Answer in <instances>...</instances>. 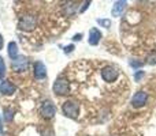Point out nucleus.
Instances as JSON below:
<instances>
[{
  "mask_svg": "<svg viewBox=\"0 0 156 136\" xmlns=\"http://www.w3.org/2000/svg\"><path fill=\"white\" fill-rule=\"evenodd\" d=\"M37 26V16L34 14H23V15L19 16L18 21V27L19 30H25V32H32L36 29Z\"/></svg>",
  "mask_w": 156,
  "mask_h": 136,
  "instance_id": "obj_1",
  "label": "nucleus"
},
{
  "mask_svg": "<svg viewBox=\"0 0 156 136\" xmlns=\"http://www.w3.org/2000/svg\"><path fill=\"white\" fill-rule=\"evenodd\" d=\"M62 112L66 117L76 120V118H78V114H80V105L76 101H66L62 105Z\"/></svg>",
  "mask_w": 156,
  "mask_h": 136,
  "instance_id": "obj_2",
  "label": "nucleus"
},
{
  "mask_svg": "<svg viewBox=\"0 0 156 136\" xmlns=\"http://www.w3.org/2000/svg\"><path fill=\"white\" fill-rule=\"evenodd\" d=\"M54 93L56 95H67L70 94V83L65 78H58L54 83Z\"/></svg>",
  "mask_w": 156,
  "mask_h": 136,
  "instance_id": "obj_3",
  "label": "nucleus"
},
{
  "mask_svg": "<svg viewBox=\"0 0 156 136\" xmlns=\"http://www.w3.org/2000/svg\"><path fill=\"white\" fill-rule=\"evenodd\" d=\"M118 76H119V69L116 67H114V65H105L101 69V78L104 82L112 83L118 79Z\"/></svg>",
  "mask_w": 156,
  "mask_h": 136,
  "instance_id": "obj_4",
  "label": "nucleus"
},
{
  "mask_svg": "<svg viewBox=\"0 0 156 136\" xmlns=\"http://www.w3.org/2000/svg\"><path fill=\"white\" fill-rule=\"evenodd\" d=\"M40 113L44 118H48L49 120V118H52L55 116V113H56V108H55V105L52 104L51 101H44L43 104H41Z\"/></svg>",
  "mask_w": 156,
  "mask_h": 136,
  "instance_id": "obj_5",
  "label": "nucleus"
},
{
  "mask_svg": "<svg viewBox=\"0 0 156 136\" xmlns=\"http://www.w3.org/2000/svg\"><path fill=\"white\" fill-rule=\"evenodd\" d=\"M148 98H149V95L147 91H138V93H136L132 98V106L133 108L145 106V104L148 102Z\"/></svg>",
  "mask_w": 156,
  "mask_h": 136,
  "instance_id": "obj_6",
  "label": "nucleus"
},
{
  "mask_svg": "<svg viewBox=\"0 0 156 136\" xmlns=\"http://www.w3.org/2000/svg\"><path fill=\"white\" fill-rule=\"evenodd\" d=\"M12 69L15 72H23L27 69V59L23 56H18L12 60Z\"/></svg>",
  "mask_w": 156,
  "mask_h": 136,
  "instance_id": "obj_7",
  "label": "nucleus"
},
{
  "mask_svg": "<svg viewBox=\"0 0 156 136\" xmlns=\"http://www.w3.org/2000/svg\"><path fill=\"white\" fill-rule=\"evenodd\" d=\"M126 7H127V2H125V0L115 2L112 5V10H111V15L118 18V16H121L122 14H123V11L126 10Z\"/></svg>",
  "mask_w": 156,
  "mask_h": 136,
  "instance_id": "obj_8",
  "label": "nucleus"
},
{
  "mask_svg": "<svg viewBox=\"0 0 156 136\" xmlns=\"http://www.w3.org/2000/svg\"><path fill=\"white\" fill-rule=\"evenodd\" d=\"M100 40H101V33H100L99 29H96V27H93V29H90V32H89V45H93L96 46L97 44L100 42Z\"/></svg>",
  "mask_w": 156,
  "mask_h": 136,
  "instance_id": "obj_9",
  "label": "nucleus"
},
{
  "mask_svg": "<svg viewBox=\"0 0 156 136\" xmlns=\"http://www.w3.org/2000/svg\"><path fill=\"white\" fill-rule=\"evenodd\" d=\"M34 76L37 79H44L47 76V68L44 65V63H41V61L34 63Z\"/></svg>",
  "mask_w": 156,
  "mask_h": 136,
  "instance_id": "obj_10",
  "label": "nucleus"
},
{
  "mask_svg": "<svg viewBox=\"0 0 156 136\" xmlns=\"http://www.w3.org/2000/svg\"><path fill=\"white\" fill-rule=\"evenodd\" d=\"M0 93L5 94V95H11V94L15 93V86L11 82H8V80H4V82H2V85H0Z\"/></svg>",
  "mask_w": 156,
  "mask_h": 136,
  "instance_id": "obj_11",
  "label": "nucleus"
},
{
  "mask_svg": "<svg viewBox=\"0 0 156 136\" xmlns=\"http://www.w3.org/2000/svg\"><path fill=\"white\" fill-rule=\"evenodd\" d=\"M8 56L12 60L18 57V45H16L14 41H11V42L8 44Z\"/></svg>",
  "mask_w": 156,
  "mask_h": 136,
  "instance_id": "obj_12",
  "label": "nucleus"
},
{
  "mask_svg": "<svg viewBox=\"0 0 156 136\" xmlns=\"http://www.w3.org/2000/svg\"><path fill=\"white\" fill-rule=\"evenodd\" d=\"M147 64L149 65H156V51H152L147 57Z\"/></svg>",
  "mask_w": 156,
  "mask_h": 136,
  "instance_id": "obj_13",
  "label": "nucleus"
},
{
  "mask_svg": "<svg viewBox=\"0 0 156 136\" xmlns=\"http://www.w3.org/2000/svg\"><path fill=\"white\" fill-rule=\"evenodd\" d=\"M12 118H14V110L10 109V108L4 109V120L5 121H11Z\"/></svg>",
  "mask_w": 156,
  "mask_h": 136,
  "instance_id": "obj_14",
  "label": "nucleus"
},
{
  "mask_svg": "<svg viewBox=\"0 0 156 136\" xmlns=\"http://www.w3.org/2000/svg\"><path fill=\"white\" fill-rule=\"evenodd\" d=\"M4 75H5V64H4V59L0 56V79H4Z\"/></svg>",
  "mask_w": 156,
  "mask_h": 136,
  "instance_id": "obj_15",
  "label": "nucleus"
},
{
  "mask_svg": "<svg viewBox=\"0 0 156 136\" xmlns=\"http://www.w3.org/2000/svg\"><path fill=\"white\" fill-rule=\"evenodd\" d=\"M129 64H130V67H133V68H140V67H143L144 65V61H140V60L133 59V60H130L129 61Z\"/></svg>",
  "mask_w": 156,
  "mask_h": 136,
  "instance_id": "obj_16",
  "label": "nucleus"
},
{
  "mask_svg": "<svg viewBox=\"0 0 156 136\" xmlns=\"http://www.w3.org/2000/svg\"><path fill=\"white\" fill-rule=\"evenodd\" d=\"M97 23L101 25V26L105 27V29H108V27L111 26V21H110V19H97Z\"/></svg>",
  "mask_w": 156,
  "mask_h": 136,
  "instance_id": "obj_17",
  "label": "nucleus"
},
{
  "mask_svg": "<svg viewBox=\"0 0 156 136\" xmlns=\"http://www.w3.org/2000/svg\"><path fill=\"white\" fill-rule=\"evenodd\" d=\"M143 76H144V71H137V72H136V75H134V79L136 80H140Z\"/></svg>",
  "mask_w": 156,
  "mask_h": 136,
  "instance_id": "obj_18",
  "label": "nucleus"
},
{
  "mask_svg": "<svg viewBox=\"0 0 156 136\" xmlns=\"http://www.w3.org/2000/svg\"><path fill=\"white\" fill-rule=\"evenodd\" d=\"M89 4H90V2H85V3H83V4H82V7L80 8V12H83V11H85L86 8L89 7Z\"/></svg>",
  "mask_w": 156,
  "mask_h": 136,
  "instance_id": "obj_19",
  "label": "nucleus"
},
{
  "mask_svg": "<svg viewBox=\"0 0 156 136\" xmlns=\"http://www.w3.org/2000/svg\"><path fill=\"white\" fill-rule=\"evenodd\" d=\"M73 49H74V45H67L65 48V53H70V52H73Z\"/></svg>",
  "mask_w": 156,
  "mask_h": 136,
  "instance_id": "obj_20",
  "label": "nucleus"
},
{
  "mask_svg": "<svg viewBox=\"0 0 156 136\" xmlns=\"http://www.w3.org/2000/svg\"><path fill=\"white\" fill-rule=\"evenodd\" d=\"M81 38H82V34H76V35L73 37V40H74V41H80Z\"/></svg>",
  "mask_w": 156,
  "mask_h": 136,
  "instance_id": "obj_21",
  "label": "nucleus"
},
{
  "mask_svg": "<svg viewBox=\"0 0 156 136\" xmlns=\"http://www.w3.org/2000/svg\"><path fill=\"white\" fill-rule=\"evenodd\" d=\"M45 136H55V135H54V132H52V131H48L45 134Z\"/></svg>",
  "mask_w": 156,
  "mask_h": 136,
  "instance_id": "obj_22",
  "label": "nucleus"
},
{
  "mask_svg": "<svg viewBox=\"0 0 156 136\" xmlns=\"http://www.w3.org/2000/svg\"><path fill=\"white\" fill-rule=\"evenodd\" d=\"M3 48V37H2V34H0V49Z\"/></svg>",
  "mask_w": 156,
  "mask_h": 136,
  "instance_id": "obj_23",
  "label": "nucleus"
},
{
  "mask_svg": "<svg viewBox=\"0 0 156 136\" xmlns=\"http://www.w3.org/2000/svg\"><path fill=\"white\" fill-rule=\"evenodd\" d=\"M2 132H3L2 131V117H0V135H2Z\"/></svg>",
  "mask_w": 156,
  "mask_h": 136,
  "instance_id": "obj_24",
  "label": "nucleus"
}]
</instances>
